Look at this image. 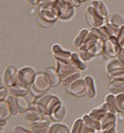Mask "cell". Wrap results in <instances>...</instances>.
Masks as SVG:
<instances>
[{"label":"cell","instance_id":"cell-36","mask_svg":"<svg viewBox=\"0 0 124 133\" xmlns=\"http://www.w3.org/2000/svg\"><path fill=\"white\" fill-rule=\"evenodd\" d=\"M115 99H116V105L117 109L119 111V114H123L124 113V92L120 94H116L115 95Z\"/></svg>","mask_w":124,"mask_h":133},{"label":"cell","instance_id":"cell-35","mask_svg":"<svg viewBox=\"0 0 124 133\" xmlns=\"http://www.w3.org/2000/svg\"><path fill=\"white\" fill-rule=\"evenodd\" d=\"M6 100H7L9 105H10V108H11L12 110V114L13 115L18 114V109H17V105H16V95L11 94V95H9L6 98Z\"/></svg>","mask_w":124,"mask_h":133},{"label":"cell","instance_id":"cell-14","mask_svg":"<svg viewBox=\"0 0 124 133\" xmlns=\"http://www.w3.org/2000/svg\"><path fill=\"white\" fill-rule=\"evenodd\" d=\"M122 70H124V64L118 57H114L112 60H109L106 65V72L108 75L113 74Z\"/></svg>","mask_w":124,"mask_h":133},{"label":"cell","instance_id":"cell-41","mask_svg":"<svg viewBox=\"0 0 124 133\" xmlns=\"http://www.w3.org/2000/svg\"><path fill=\"white\" fill-rule=\"evenodd\" d=\"M97 132L96 130L91 127L90 125H88L87 123H85L84 122V124H82V127H81V129H80V133H95Z\"/></svg>","mask_w":124,"mask_h":133},{"label":"cell","instance_id":"cell-38","mask_svg":"<svg viewBox=\"0 0 124 133\" xmlns=\"http://www.w3.org/2000/svg\"><path fill=\"white\" fill-rule=\"evenodd\" d=\"M115 127H116V122H111V123H109L108 125H106L104 128H102V129L100 130V132L101 133H113L116 131V130H115Z\"/></svg>","mask_w":124,"mask_h":133},{"label":"cell","instance_id":"cell-50","mask_svg":"<svg viewBox=\"0 0 124 133\" xmlns=\"http://www.w3.org/2000/svg\"><path fill=\"white\" fill-rule=\"evenodd\" d=\"M120 46H121V48L122 49H124V38L121 40V42H120Z\"/></svg>","mask_w":124,"mask_h":133},{"label":"cell","instance_id":"cell-12","mask_svg":"<svg viewBox=\"0 0 124 133\" xmlns=\"http://www.w3.org/2000/svg\"><path fill=\"white\" fill-rule=\"evenodd\" d=\"M47 117H49V116H45L44 118L39 119V121L31 122V130H32V132H36V133L49 132L50 119Z\"/></svg>","mask_w":124,"mask_h":133},{"label":"cell","instance_id":"cell-16","mask_svg":"<svg viewBox=\"0 0 124 133\" xmlns=\"http://www.w3.org/2000/svg\"><path fill=\"white\" fill-rule=\"evenodd\" d=\"M45 72L47 73L49 78H50L52 88L57 87V85L61 83V75L59 74L58 71H57V69H56L55 67H52V66L47 67V68L45 69Z\"/></svg>","mask_w":124,"mask_h":133},{"label":"cell","instance_id":"cell-5","mask_svg":"<svg viewBox=\"0 0 124 133\" xmlns=\"http://www.w3.org/2000/svg\"><path fill=\"white\" fill-rule=\"evenodd\" d=\"M121 50L122 48L120 46V43L115 36H111L109 39H107L104 42V52L109 57H112V58L117 57L121 52Z\"/></svg>","mask_w":124,"mask_h":133},{"label":"cell","instance_id":"cell-23","mask_svg":"<svg viewBox=\"0 0 124 133\" xmlns=\"http://www.w3.org/2000/svg\"><path fill=\"white\" fill-rule=\"evenodd\" d=\"M12 115V110L7 100H0V119H9Z\"/></svg>","mask_w":124,"mask_h":133},{"label":"cell","instance_id":"cell-52","mask_svg":"<svg viewBox=\"0 0 124 133\" xmlns=\"http://www.w3.org/2000/svg\"><path fill=\"white\" fill-rule=\"evenodd\" d=\"M80 2H81V3H82V2H85V1H87V0H80Z\"/></svg>","mask_w":124,"mask_h":133},{"label":"cell","instance_id":"cell-15","mask_svg":"<svg viewBox=\"0 0 124 133\" xmlns=\"http://www.w3.org/2000/svg\"><path fill=\"white\" fill-rule=\"evenodd\" d=\"M99 40H100V38H99L95 33H93L92 31H90V29H89V33L87 34L86 38L84 39V43L80 45V47L79 48L80 52V51H84V52L88 51V50L90 48H92Z\"/></svg>","mask_w":124,"mask_h":133},{"label":"cell","instance_id":"cell-29","mask_svg":"<svg viewBox=\"0 0 124 133\" xmlns=\"http://www.w3.org/2000/svg\"><path fill=\"white\" fill-rule=\"evenodd\" d=\"M105 101L109 104V109H111V112H112V113H114V114H119V111H118V109H117L115 94H113V93L109 92V94L106 96Z\"/></svg>","mask_w":124,"mask_h":133},{"label":"cell","instance_id":"cell-3","mask_svg":"<svg viewBox=\"0 0 124 133\" xmlns=\"http://www.w3.org/2000/svg\"><path fill=\"white\" fill-rule=\"evenodd\" d=\"M37 75V72L32 67H22L18 70L17 74V84L18 85L28 87L33 84V82L35 80V77Z\"/></svg>","mask_w":124,"mask_h":133},{"label":"cell","instance_id":"cell-1","mask_svg":"<svg viewBox=\"0 0 124 133\" xmlns=\"http://www.w3.org/2000/svg\"><path fill=\"white\" fill-rule=\"evenodd\" d=\"M52 88L51 82L46 72H37L35 80L29 87L30 92L34 97L44 95Z\"/></svg>","mask_w":124,"mask_h":133},{"label":"cell","instance_id":"cell-46","mask_svg":"<svg viewBox=\"0 0 124 133\" xmlns=\"http://www.w3.org/2000/svg\"><path fill=\"white\" fill-rule=\"evenodd\" d=\"M117 57L120 59L121 61H122V63L124 64V49H122V50H121V52L118 55V56H117Z\"/></svg>","mask_w":124,"mask_h":133},{"label":"cell","instance_id":"cell-19","mask_svg":"<svg viewBox=\"0 0 124 133\" xmlns=\"http://www.w3.org/2000/svg\"><path fill=\"white\" fill-rule=\"evenodd\" d=\"M16 105H17V109H18V113L23 114L31 106V103L25 97V95H19L16 96Z\"/></svg>","mask_w":124,"mask_h":133},{"label":"cell","instance_id":"cell-33","mask_svg":"<svg viewBox=\"0 0 124 133\" xmlns=\"http://www.w3.org/2000/svg\"><path fill=\"white\" fill-rule=\"evenodd\" d=\"M106 113H107L106 110H104L101 106H99V107H97V108L92 109L91 111L89 112V115L91 116L92 118H96V119L100 121V119L104 117V115L106 114Z\"/></svg>","mask_w":124,"mask_h":133},{"label":"cell","instance_id":"cell-43","mask_svg":"<svg viewBox=\"0 0 124 133\" xmlns=\"http://www.w3.org/2000/svg\"><path fill=\"white\" fill-rule=\"evenodd\" d=\"M6 96H7V89H6V85L2 84L0 87V100H5Z\"/></svg>","mask_w":124,"mask_h":133},{"label":"cell","instance_id":"cell-26","mask_svg":"<svg viewBox=\"0 0 124 133\" xmlns=\"http://www.w3.org/2000/svg\"><path fill=\"white\" fill-rule=\"evenodd\" d=\"M82 119L85 123H87L88 125H90L91 127H93L97 132H100L101 130V123H100V121L96 119V118H92L89 114H86L82 116Z\"/></svg>","mask_w":124,"mask_h":133},{"label":"cell","instance_id":"cell-21","mask_svg":"<svg viewBox=\"0 0 124 133\" xmlns=\"http://www.w3.org/2000/svg\"><path fill=\"white\" fill-rule=\"evenodd\" d=\"M70 61L73 63L75 66L77 67L80 71H85L86 68H87V64H86V61H84V59L81 58V56H80V54H77V52H72V56H71V58H70Z\"/></svg>","mask_w":124,"mask_h":133},{"label":"cell","instance_id":"cell-31","mask_svg":"<svg viewBox=\"0 0 124 133\" xmlns=\"http://www.w3.org/2000/svg\"><path fill=\"white\" fill-rule=\"evenodd\" d=\"M58 101H60L58 96L53 95L51 97V99L50 100L49 103L47 104V107H46V110H45V116H49V117L51 116V112L53 110V108H54V106L56 105V103H57Z\"/></svg>","mask_w":124,"mask_h":133},{"label":"cell","instance_id":"cell-47","mask_svg":"<svg viewBox=\"0 0 124 133\" xmlns=\"http://www.w3.org/2000/svg\"><path fill=\"white\" fill-rule=\"evenodd\" d=\"M52 1H55V0H39V5L46 4V3H50V2H52Z\"/></svg>","mask_w":124,"mask_h":133},{"label":"cell","instance_id":"cell-7","mask_svg":"<svg viewBox=\"0 0 124 133\" xmlns=\"http://www.w3.org/2000/svg\"><path fill=\"white\" fill-rule=\"evenodd\" d=\"M85 19L87 23L90 25V27H100L103 24H105V21L101 17L98 15V13L95 11L92 5H89L86 8V12H85Z\"/></svg>","mask_w":124,"mask_h":133},{"label":"cell","instance_id":"cell-4","mask_svg":"<svg viewBox=\"0 0 124 133\" xmlns=\"http://www.w3.org/2000/svg\"><path fill=\"white\" fill-rule=\"evenodd\" d=\"M55 5L59 12L58 19L66 22L73 19V17L75 16V8H76L73 4L67 3L63 0H56Z\"/></svg>","mask_w":124,"mask_h":133},{"label":"cell","instance_id":"cell-39","mask_svg":"<svg viewBox=\"0 0 124 133\" xmlns=\"http://www.w3.org/2000/svg\"><path fill=\"white\" fill-rule=\"evenodd\" d=\"M79 54H80V56H81V58L84 59V61H86V62H88V61H91L92 59L95 57L94 55H92L91 52H89L88 51H85V52H84V51H80Z\"/></svg>","mask_w":124,"mask_h":133},{"label":"cell","instance_id":"cell-8","mask_svg":"<svg viewBox=\"0 0 124 133\" xmlns=\"http://www.w3.org/2000/svg\"><path fill=\"white\" fill-rule=\"evenodd\" d=\"M17 74L18 69L13 65H8L3 73V84L7 88H10L12 85L17 84Z\"/></svg>","mask_w":124,"mask_h":133},{"label":"cell","instance_id":"cell-13","mask_svg":"<svg viewBox=\"0 0 124 133\" xmlns=\"http://www.w3.org/2000/svg\"><path fill=\"white\" fill-rule=\"evenodd\" d=\"M84 79V84H85V89H86V96L89 99H94L95 97H96V94H97L94 79L90 75L85 76Z\"/></svg>","mask_w":124,"mask_h":133},{"label":"cell","instance_id":"cell-45","mask_svg":"<svg viewBox=\"0 0 124 133\" xmlns=\"http://www.w3.org/2000/svg\"><path fill=\"white\" fill-rule=\"evenodd\" d=\"M8 123V119H0V132H2L4 126Z\"/></svg>","mask_w":124,"mask_h":133},{"label":"cell","instance_id":"cell-44","mask_svg":"<svg viewBox=\"0 0 124 133\" xmlns=\"http://www.w3.org/2000/svg\"><path fill=\"white\" fill-rule=\"evenodd\" d=\"M124 38V24L120 27V31H119V34L117 36V40L119 41V43L121 42V40Z\"/></svg>","mask_w":124,"mask_h":133},{"label":"cell","instance_id":"cell-11","mask_svg":"<svg viewBox=\"0 0 124 133\" xmlns=\"http://www.w3.org/2000/svg\"><path fill=\"white\" fill-rule=\"evenodd\" d=\"M23 117L25 118L27 122H33L39 121L41 118H43L45 117V115L43 113H41L38 108L36 107V105L33 103V105H31L24 113H23Z\"/></svg>","mask_w":124,"mask_h":133},{"label":"cell","instance_id":"cell-20","mask_svg":"<svg viewBox=\"0 0 124 133\" xmlns=\"http://www.w3.org/2000/svg\"><path fill=\"white\" fill-rule=\"evenodd\" d=\"M81 71L76 70V71H70V72H66L63 75H61V83L64 85H68L72 82L76 81L78 79L81 78Z\"/></svg>","mask_w":124,"mask_h":133},{"label":"cell","instance_id":"cell-18","mask_svg":"<svg viewBox=\"0 0 124 133\" xmlns=\"http://www.w3.org/2000/svg\"><path fill=\"white\" fill-rule=\"evenodd\" d=\"M109 91L113 94H120L124 92V80H116V81H109L108 85Z\"/></svg>","mask_w":124,"mask_h":133},{"label":"cell","instance_id":"cell-6","mask_svg":"<svg viewBox=\"0 0 124 133\" xmlns=\"http://www.w3.org/2000/svg\"><path fill=\"white\" fill-rule=\"evenodd\" d=\"M65 89L69 94L76 97H82L86 95L84 79H81V78L70 83L68 85H65Z\"/></svg>","mask_w":124,"mask_h":133},{"label":"cell","instance_id":"cell-2","mask_svg":"<svg viewBox=\"0 0 124 133\" xmlns=\"http://www.w3.org/2000/svg\"><path fill=\"white\" fill-rule=\"evenodd\" d=\"M55 1L40 5V8H39V16L42 17L44 19L47 21V22H55L58 19L59 12L57 7H56V5H55Z\"/></svg>","mask_w":124,"mask_h":133},{"label":"cell","instance_id":"cell-32","mask_svg":"<svg viewBox=\"0 0 124 133\" xmlns=\"http://www.w3.org/2000/svg\"><path fill=\"white\" fill-rule=\"evenodd\" d=\"M88 52H91L92 55H94L95 56H99L102 52H104V41L99 40L96 44L88 50Z\"/></svg>","mask_w":124,"mask_h":133},{"label":"cell","instance_id":"cell-10","mask_svg":"<svg viewBox=\"0 0 124 133\" xmlns=\"http://www.w3.org/2000/svg\"><path fill=\"white\" fill-rule=\"evenodd\" d=\"M51 52L54 59H59V60H70L72 56V52L62 48L59 44L53 45L51 47Z\"/></svg>","mask_w":124,"mask_h":133},{"label":"cell","instance_id":"cell-9","mask_svg":"<svg viewBox=\"0 0 124 133\" xmlns=\"http://www.w3.org/2000/svg\"><path fill=\"white\" fill-rule=\"evenodd\" d=\"M66 113H67L66 106L64 105V103L62 102L61 100H60L54 106L51 116H50V118L53 122H61L62 119H64V118L66 117Z\"/></svg>","mask_w":124,"mask_h":133},{"label":"cell","instance_id":"cell-27","mask_svg":"<svg viewBox=\"0 0 124 133\" xmlns=\"http://www.w3.org/2000/svg\"><path fill=\"white\" fill-rule=\"evenodd\" d=\"M89 33V30L86 29V28H82V29H80V31H79V33H78V35L76 36V38L74 39L73 41V45L75 48H80V45L84 43V39L86 38V36H87V34Z\"/></svg>","mask_w":124,"mask_h":133},{"label":"cell","instance_id":"cell-37","mask_svg":"<svg viewBox=\"0 0 124 133\" xmlns=\"http://www.w3.org/2000/svg\"><path fill=\"white\" fill-rule=\"evenodd\" d=\"M82 124H84V119H82V118H77L75 121V122H74L72 128H71V133H80V129L82 127Z\"/></svg>","mask_w":124,"mask_h":133},{"label":"cell","instance_id":"cell-30","mask_svg":"<svg viewBox=\"0 0 124 133\" xmlns=\"http://www.w3.org/2000/svg\"><path fill=\"white\" fill-rule=\"evenodd\" d=\"M109 22L113 23L114 25H117V26H119V27H121V26L124 24L123 16L121 15V14H119V13H114V14H113V15L109 17Z\"/></svg>","mask_w":124,"mask_h":133},{"label":"cell","instance_id":"cell-25","mask_svg":"<svg viewBox=\"0 0 124 133\" xmlns=\"http://www.w3.org/2000/svg\"><path fill=\"white\" fill-rule=\"evenodd\" d=\"M9 89V91L11 94H14L16 96H19V95H26L27 93L30 91V89L28 87H24V85H18V84H16V85H12Z\"/></svg>","mask_w":124,"mask_h":133},{"label":"cell","instance_id":"cell-17","mask_svg":"<svg viewBox=\"0 0 124 133\" xmlns=\"http://www.w3.org/2000/svg\"><path fill=\"white\" fill-rule=\"evenodd\" d=\"M53 96V94H44V95H41L39 97H35V101L33 103L36 105V107L38 108V110L43 113L45 115V110L47 107V104L49 103V101L51 99V97Z\"/></svg>","mask_w":124,"mask_h":133},{"label":"cell","instance_id":"cell-24","mask_svg":"<svg viewBox=\"0 0 124 133\" xmlns=\"http://www.w3.org/2000/svg\"><path fill=\"white\" fill-rule=\"evenodd\" d=\"M71 132V130L69 129V127L59 122H55L52 124H50L49 126V133H69Z\"/></svg>","mask_w":124,"mask_h":133},{"label":"cell","instance_id":"cell-28","mask_svg":"<svg viewBox=\"0 0 124 133\" xmlns=\"http://www.w3.org/2000/svg\"><path fill=\"white\" fill-rule=\"evenodd\" d=\"M116 114H114V113H112V112H107L106 114L104 115V117H103L101 119H100V123H101V129L104 128L106 125H108L109 123L111 122H116Z\"/></svg>","mask_w":124,"mask_h":133},{"label":"cell","instance_id":"cell-34","mask_svg":"<svg viewBox=\"0 0 124 133\" xmlns=\"http://www.w3.org/2000/svg\"><path fill=\"white\" fill-rule=\"evenodd\" d=\"M105 25H106V28L108 30V32H109V36H115V37L118 36L119 31H120V27L119 26L114 25V24H113V23H111L109 22L105 23Z\"/></svg>","mask_w":124,"mask_h":133},{"label":"cell","instance_id":"cell-40","mask_svg":"<svg viewBox=\"0 0 124 133\" xmlns=\"http://www.w3.org/2000/svg\"><path fill=\"white\" fill-rule=\"evenodd\" d=\"M38 22H39V24H40L41 26H43V27H45V28H51V27H52V26L54 25L55 22H47V21H46V19H44L42 17H38Z\"/></svg>","mask_w":124,"mask_h":133},{"label":"cell","instance_id":"cell-48","mask_svg":"<svg viewBox=\"0 0 124 133\" xmlns=\"http://www.w3.org/2000/svg\"><path fill=\"white\" fill-rule=\"evenodd\" d=\"M28 3H30L31 5H37L39 4V0H26Z\"/></svg>","mask_w":124,"mask_h":133},{"label":"cell","instance_id":"cell-49","mask_svg":"<svg viewBox=\"0 0 124 133\" xmlns=\"http://www.w3.org/2000/svg\"><path fill=\"white\" fill-rule=\"evenodd\" d=\"M72 2H73L75 7H79V6L80 5V3H81L80 0H72Z\"/></svg>","mask_w":124,"mask_h":133},{"label":"cell","instance_id":"cell-22","mask_svg":"<svg viewBox=\"0 0 124 133\" xmlns=\"http://www.w3.org/2000/svg\"><path fill=\"white\" fill-rule=\"evenodd\" d=\"M93 6V8L95 9V11L98 13L99 16H101L104 19H108V16H109V13H108V10H107L105 4L103 3L101 0H93L91 2V4Z\"/></svg>","mask_w":124,"mask_h":133},{"label":"cell","instance_id":"cell-42","mask_svg":"<svg viewBox=\"0 0 124 133\" xmlns=\"http://www.w3.org/2000/svg\"><path fill=\"white\" fill-rule=\"evenodd\" d=\"M32 130H29V129H26L24 126H22V125H17L14 127V129H13V132H16V133H29L31 132Z\"/></svg>","mask_w":124,"mask_h":133},{"label":"cell","instance_id":"cell-51","mask_svg":"<svg viewBox=\"0 0 124 133\" xmlns=\"http://www.w3.org/2000/svg\"><path fill=\"white\" fill-rule=\"evenodd\" d=\"M63 1H65V2H67V3H69V4H73L72 0H63ZM73 5H74V4H73Z\"/></svg>","mask_w":124,"mask_h":133}]
</instances>
